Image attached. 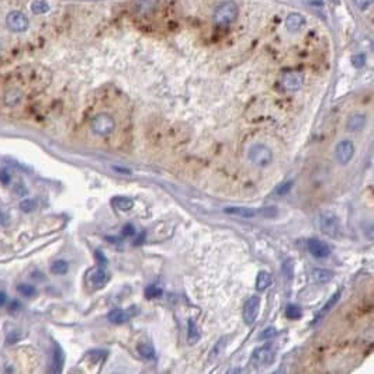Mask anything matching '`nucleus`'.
<instances>
[{
    "instance_id": "f3484780",
    "label": "nucleus",
    "mask_w": 374,
    "mask_h": 374,
    "mask_svg": "<svg viewBox=\"0 0 374 374\" xmlns=\"http://www.w3.org/2000/svg\"><path fill=\"white\" fill-rule=\"evenodd\" d=\"M224 211L226 214H229V215H237V217H241V218H252L256 214V211H253L248 207H226Z\"/></svg>"
},
{
    "instance_id": "c9c22d12",
    "label": "nucleus",
    "mask_w": 374,
    "mask_h": 374,
    "mask_svg": "<svg viewBox=\"0 0 374 374\" xmlns=\"http://www.w3.org/2000/svg\"><path fill=\"white\" fill-rule=\"evenodd\" d=\"M276 334H277L276 328H267L265 332H263V334L260 335V338H262V339H270L271 336H274Z\"/></svg>"
},
{
    "instance_id": "423d86ee",
    "label": "nucleus",
    "mask_w": 374,
    "mask_h": 374,
    "mask_svg": "<svg viewBox=\"0 0 374 374\" xmlns=\"http://www.w3.org/2000/svg\"><path fill=\"white\" fill-rule=\"evenodd\" d=\"M28 17L26 14L21 13V12H10V13L6 16V26L10 31L13 32H24L28 28Z\"/></svg>"
},
{
    "instance_id": "2eb2a0df",
    "label": "nucleus",
    "mask_w": 374,
    "mask_h": 374,
    "mask_svg": "<svg viewBox=\"0 0 374 374\" xmlns=\"http://www.w3.org/2000/svg\"><path fill=\"white\" fill-rule=\"evenodd\" d=\"M341 296H342V290H338V291H336L335 294H334V296L331 297V298H329V300H328V301H326V303L323 304V307H322V308H321V311H319V312L316 314L315 321H314V322H318V321H321V319H322L323 316L326 315V314H328L329 311H331V310H332V308H334V305H335V304L338 303V301H339V297H341Z\"/></svg>"
},
{
    "instance_id": "37998d69",
    "label": "nucleus",
    "mask_w": 374,
    "mask_h": 374,
    "mask_svg": "<svg viewBox=\"0 0 374 374\" xmlns=\"http://www.w3.org/2000/svg\"><path fill=\"white\" fill-rule=\"evenodd\" d=\"M114 170H117V172H121L123 174H129V170H127V169H123V168H120V166H114Z\"/></svg>"
},
{
    "instance_id": "58836bf2",
    "label": "nucleus",
    "mask_w": 374,
    "mask_h": 374,
    "mask_svg": "<svg viewBox=\"0 0 374 374\" xmlns=\"http://www.w3.org/2000/svg\"><path fill=\"white\" fill-rule=\"evenodd\" d=\"M13 334H14L13 336H12V335H9V338H7V342H9V343H16V342H17V341H19V339H20V336H21V335H20V334H19V332H17V331H14Z\"/></svg>"
},
{
    "instance_id": "72a5a7b5",
    "label": "nucleus",
    "mask_w": 374,
    "mask_h": 374,
    "mask_svg": "<svg viewBox=\"0 0 374 374\" xmlns=\"http://www.w3.org/2000/svg\"><path fill=\"white\" fill-rule=\"evenodd\" d=\"M21 310V304L19 300H12V303L9 304V314H17Z\"/></svg>"
},
{
    "instance_id": "f704fd0d",
    "label": "nucleus",
    "mask_w": 374,
    "mask_h": 374,
    "mask_svg": "<svg viewBox=\"0 0 374 374\" xmlns=\"http://www.w3.org/2000/svg\"><path fill=\"white\" fill-rule=\"evenodd\" d=\"M371 3H373V0H355V5L360 10H366L368 7L371 6Z\"/></svg>"
},
{
    "instance_id": "ddd939ff",
    "label": "nucleus",
    "mask_w": 374,
    "mask_h": 374,
    "mask_svg": "<svg viewBox=\"0 0 374 374\" xmlns=\"http://www.w3.org/2000/svg\"><path fill=\"white\" fill-rule=\"evenodd\" d=\"M129 318H131V314L128 311L121 310V308H114L109 312L107 315V319H109L111 323H116V325H121V323L128 322Z\"/></svg>"
},
{
    "instance_id": "393cba45",
    "label": "nucleus",
    "mask_w": 374,
    "mask_h": 374,
    "mask_svg": "<svg viewBox=\"0 0 374 374\" xmlns=\"http://www.w3.org/2000/svg\"><path fill=\"white\" fill-rule=\"evenodd\" d=\"M69 269V263L66 260H57L51 266V271L54 274H65Z\"/></svg>"
},
{
    "instance_id": "4468645a",
    "label": "nucleus",
    "mask_w": 374,
    "mask_h": 374,
    "mask_svg": "<svg viewBox=\"0 0 374 374\" xmlns=\"http://www.w3.org/2000/svg\"><path fill=\"white\" fill-rule=\"evenodd\" d=\"M65 361V355L62 348L59 346L58 343L54 345V355H52V371L54 373H61L62 371V366H64Z\"/></svg>"
},
{
    "instance_id": "bb28decb",
    "label": "nucleus",
    "mask_w": 374,
    "mask_h": 374,
    "mask_svg": "<svg viewBox=\"0 0 374 374\" xmlns=\"http://www.w3.org/2000/svg\"><path fill=\"white\" fill-rule=\"evenodd\" d=\"M286 316L289 318V319H298V318H301L303 316V311L301 308L298 307V305H287V308H286Z\"/></svg>"
},
{
    "instance_id": "f257e3e1",
    "label": "nucleus",
    "mask_w": 374,
    "mask_h": 374,
    "mask_svg": "<svg viewBox=\"0 0 374 374\" xmlns=\"http://www.w3.org/2000/svg\"><path fill=\"white\" fill-rule=\"evenodd\" d=\"M239 9L238 5L232 2V0H226L219 3L218 6L215 7V12H214V23L217 26L221 27H228L232 24L235 20L238 19Z\"/></svg>"
},
{
    "instance_id": "c03bdc74",
    "label": "nucleus",
    "mask_w": 374,
    "mask_h": 374,
    "mask_svg": "<svg viewBox=\"0 0 374 374\" xmlns=\"http://www.w3.org/2000/svg\"><path fill=\"white\" fill-rule=\"evenodd\" d=\"M334 2H335V3H339V0H334Z\"/></svg>"
},
{
    "instance_id": "6ab92c4d",
    "label": "nucleus",
    "mask_w": 374,
    "mask_h": 374,
    "mask_svg": "<svg viewBox=\"0 0 374 374\" xmlns=\"http://www.w3.org/2000/svg\"><path fill=\"white\" fill-rule=\"evenodd\" d=\"M312 278L316 283L326 284L332 280V271L326 270V269H314L312 270Z\"/></svg>"
},
{
    "instance_id": "0eeeda50",
    "label": "nucleus",
    "mask_w": 374,
    "mask_h": 374,
    "mask_svg": "<svg viewBox=\"0 0 374 374\" xmlns=\"http://www.w3.org/2000/svg\"><path fill=\"white\" fill-rule=\"evenodd\" d=\"M260 311V298L258 296H252L245 304H244V310H242V316L246 325H252L256 321Z\"/></svg>"
},
{
    "instance_id": "ea45409f",
    "label": "nucleus",
    "mask_w": 374,
    "mask_h": 374,
    "mask_svg": "<svg viewBox=\"0 0 374 374\" xmlns=\"http://www.w3.org/2000/svg\"><path fill=\"white\" fill-rule=\"evenodd\" d=\"M96 259L99 260V263H100V265H106V263H107V259L104 258L103 253H102L100 251H96Z\"/></svg>"
},
{
    "instance_id": "b1692460",
    "label": "nucleus",
    "mask_w": 374,
    "mask_h": 374,
    "mask_svg": "<svg viewBox=\"0 0 374 374\" xmlns=\"http://www.w3.org/2000/svg\"><path fill=\"white\" fill-rule=\"evenodd\" d=\"M31 10L35 14H45L50 12V5L44 0H35L31 5Z\"/></svg>"
},
{
    "instance_id": "7ed1b4c3",
    "label": "nucleus",
    "mask_w": 374,
    "mask_h": 374,
    "mask_svg": "<svg viewBox=\"0 0 374 374\" xmlns=\"http://www.w3.org/2000/svg\"><path fill=\"white\" fill-rule=\"evenodd\" d=\"M319 225L326 237L331 238H339L341 237V222L335 214L322 213L319 217Z\"/></svg>"
},
{
    "instance_id": "cd10ccee",
    "label": "nucleus",
    "mask_w": 374,
    "mask_h": 374,
    "mask_svg": "<svg viewBox=\"0 0 374 374\" xmlns=\"http://www.w3.org/2000/svg\"><path fill=\"white\" fill-rule=\"evenodd\" d=\"M17 291L20 294H23L24 297H32L37 294V290L34 286H30V284H19L17 286Z\"/></svg>"
},
{
    "instance_id": "473e14b6",
    "label": "nucleus",
    "mask_w": 374,
    "mask_h": 374,
    "mask_svg": "<svg viewBox=\"0 0 374 374\" xmlns=\"http://www.w3.org/2000/svg\"><path fill=\"white\" fill-rule=\"evenodd\" d=\"M352 64H353L355 68H361V66H364V64H366V55H363V54L355 55V57L352 58Z\"/></svg>"
},
{
    "instance_id": "c756f323",
    "label": "nucleus",
    "mask_w": 374,
    "mask_h": 374,
    "mask_svg": "<svg viewBox=\"0 0 374 374\" xmlns=\"http://www.w3.org/2000/svg\"><path fill=\"white\" fill-rule=\"evenodd\" d=\"M283 273L286 277H290V278L293 277V274H294V263H293V260H291V259L284 260Z\"/></svg>"
},
{
    "instance_id": "5701e85b",
    "label": "nucleus",
    "mask_w": 374,
    "mask_h": 374,
    "mask_svg": "<svg viewBox=\"0 0 374 374\" xmlns=\"http://www.w3.org/2000/svg\"><path fill=\"white\" fill-rule=\"evenodd\" d=\"M226 336H224V338H221L219 341H217V343L214 345V348L211 349V355H210V360H213V359H215V357H218L221 353H222V350L225 349L226 346Z\"/></svg>"
},
{
    "instance_id": "f8f14e48",
    "label": "nucleus",
    "mask_w": 374,
    "mask_h": 374,
    "mask_svg": "<svg viewBox=\"0 0 374 374\" xmlns=\"http://www.w3.org/2000/svg\"><path fill=\"white\" fill-rule=\"evenodd\" d=\"M305 26V19L300 13H291L286 19V27L291 32L300 31Z\"/></svg>"
},
{
    "instance_id": "c85d7f7f",
    "label": "nucleus",
    "mask_w": 374,
    "mask_h": 374,
    "mask_svg": "<svg viewBox=\"0 0 374 374\" xmlns=\"http://www.w3.org/2000/svg\"><path fill=\"white\" fill-rule=\"evenodd\" d=\"M162 289L158 286H149L148 289L145 290V297L147 298H159L162 297Z\"/></svg>"
},
{
    "instance_id": "7c9ffc66",
    "label": "nucleus",
    "mask_w": 374,
    "mask_h": 374,
    "mask_svg": "<svg viewBox=\"0 0 374 374\" xmlns=\"http://www.w3.org/2000/svg\"><path fill=\"white\" fill-rule=\"evenodd\" d=\"M34 208H35V201L34 200H24L20 203V210L24 213H31Z\"/></svg>"
},
{
    "instance_id": "e433bc0d",
    "label": "nucleus",
    "mask_w": 374,
    "mask_h": 374,
    "mask_svg": "<svg viewBox=\"0 0 374 374\" xmlns=\"http://www.w3.org/2000/svg\"><path fill=\"white\" fill-rule=\"evenodd\" d=\"M0 181H2L3 184H9V183L12 181V176H10V173H7L6 170H2V172H0Z\"/></svg>"
},
{
    "instance_id": "a211bd4d",
    "label": "nucleus",
    "mask_w": 374,
    "mask_h": 374,
    "mask_svg": "<svg viewBox=\"0 0 374 374\" xmlns=\"http://www.w3.org/2000/svg\"><path fill=\"white\" fill-rule=\"evenodd\" d=\"M364 124H366V116L355 114V116H352L349 118L346 127H348L349 131H360L364 127Z\"/></svg>"
},
{
    "instance_id": "a19ab883",
    "label": "nucleus",
    "mask_w": 374,
    "mask_h": 374,
    "mask_svg": "<svg viewBox=\"0 0 374 374\" xmlns=\"http://www.w3.org/2000/svg\"><path fill=\"white\" fill-rule=\"evenodd\" d=\"M134 232H135V231H134V226L132 225L124 226V233H125V235H134Z\"/></svg>"
},
{
    "instance_id": "aec40b11",
    "label": "nucleus",
    "mask_w": 374,
    "mask_h": 374,
    "mask_svg": "<svg viewBox=\"0 0 374 374\" xmlns=\"http://www.w3.org/2000/svg\"><path fill=\"white\" fill-rule=\"evenodd\" d=\"M187 341L190 343H196L200 341V332L193 319H189L187 322Z\"/></svg>"
},
{
    "instance_id": "9b49d317",
    "label": "nucleus",
    "mask_w": 374,
    "mask_h": 374,
    "mask_svg": "<svg viewBox=\"0 0 374 374\" xmlns=\"http://www.w3.org/2000/svg\"><path fill=\"white\" fill-rule=\"evenodd\" d=\"M110 274L106 270H103L102 267H97L95 270L89 271L87 274V283L90 284L93 289H103L106 284L109 283Z\"/></svg>"
},
{
    "instance_id": "4c0bfd02",
    "label": "nucleus",
    "mask_w": 374,
    "mask_h": 374,
    "mask_svg": "<svg viewBox=\"0 0 374 374\" xmlns=\"http://www.w3.org/2000/svg\"><path fill=\"white\" fill-rule=\"evenodd\" d=\"M276 208H271V207H267L265 210H262V214L266 215V217H273V215H276Z\"/></svg>"
},
{
    "instance_id": "9d476101",
    "label": "nucleus",
    "mask_w": 374,
    "mask_h": 374,
    "mask_svg": "<svg viewBox=\"0 0 374 374\" xmlns=\"http://www.w3.org/2000/svg\"><path fill=\"white\" fill-rule=\"evenodd\" d=\"M307 249H308V252H310L312 256L319 259L328 258L329 255H331V246L326 242L319 241V239L316 238H311L307 241Z\"/></svg>"
},
{
    "instance_id": "4be33fe9",
    "label": "nucleus",
    "mask_w": 374,
    "mask_h": 374,
    "mask_svg": "<svg viewBox=\"0 0 374 374\" xmlns=\"http://www.w3.org/2000/svg\"><path fill=\"white\" fill-rule=\"evenodd\" d=\"M271 284V276L267 271H259L258 277H256V289L259 291L266 290Z\"/></svg>"
},
{
    "instance_id": "f03ea898",
    "label": "nucleus",
    "mask_w": 374,
    "mask_h": 374,
    "mask_svg": "<svg viewBox=\"0 0 374 374\" xmlns=\"http://www.w3.org/2000/svg\"><path fill=\"white\" fill-rule=\"evenodd\" d=\"M276 359V350L270 345H265L260 348L255 349L253 355H252V364L255 367H267Z\"/></svg>"
},
{
    "instance_id": "1a4fd4ad",
    "label": "nucleus",
    "mask_w": 374,
    "mask_h": 374,
    "mask_svg": "<svg viewBox=\"0 0 374 374\" xmlns=\"http://www.w3.org/2000/svg\"><path fill=\"white\" fill-rule=\"evenodd\" d=\"M282 83L286 90L296 91L298 90L304 83V75L298 71H289L286 72L282 79Z\"/></svg>"
},
{
    "instance_id": "20e7f679",
    "label": "nucleus",
    "mask_w": 374,
    "mask_h": 374,
    "mask_svg": "<svg viewBox=\"0 0 374 374\" xmlns=\"http://www.w3.org/2000/svg\"><path fill=\"white\" fill-rule=\"evenodd\" d=\"M248 158H249V161L253 165L260 166V168H265L267 165H270L271 159H273V154H271V151L267 147L258 144V145H253L249 149Z\"/></svg>"
},
{
    "instance_id": "79ce46f5",
    "label": "nucleus",
    "mask_w": 374,
    "mask_h": 374,
    "mask_svg": "<svg viewBox=\"0 0 374 374\" xmlns=\"http://www.w3.org/2000/svg\"><path fill=\"white\" fill-rule=\"evenodd\" d=\"M7 301V296L5 291H0V307H3Z\"/></svg>"
},
{
    "instance_id": "a878e982",
    "label": "nucleus",
    "mask_w": 374,
    "mask_h": 374,
    "mask_svg": "<svg viewBox=\"0 0 374 374\" xmlns=\"http://www.w3.org/2000/svg\"><path fill=\"white\" fill-rule=\"evenodd\" d=\"M23 99V93L17 89H12V90L7 91L6 95V103L9 106H14V104H17Z\"/></svg>"
},
{
    "instance_id": "39448f33",
    "label": "nucleus",
    "mask_w": 374,
    "mask_h": 374,
    "mask_svg": "<svg viewBox=\"0 0 374 374\" xmlns=\"http://www.w3.org/2000/svg\"><path fill=\"white\" fill-rule=\"evenodd\" d=\"M114 128H116V121L109 114H99L91 120V131L96 135H109L114 131Z\"/></svg>"
},
{
    "instance_id": "dca6fc26",
    "label": "nucleus",
    "mask_w": 374,
    "mask_h": 374,
    "mask_svg": "<svg viewBox=\"0 0 374 374\" xmlns=\"http://www.w3.org/2000/svg\"><path fill=\"white\" fill-rule=\"evenodd\" d=\"M111 204L120 211H129L134 207V200L131 197H125V196H117V197L111 199Z\"/></svg>"
},
{
    "instance_id": "6e6552de",
    "label": "nucleus",
    "mask_w": 374,
    "mask_h": 374,
    "mask_svg": "<svg viewBox=\"0 0 374 374\" xmlns=\"http://www.w3.org/2000/svg\"><path fill=\"white\" fill-rule=\"evenodd\" d=\"M355 155V145L353 142L349 139H343V141L338 142L335 148V156L339 163L346 165L352 161V158Z\"/></svg>"
},
{
    "instance_id": "2f4dec72",
    "label": "nucleus",
    "mask_w": 374,
    "mask_h": 374,
    "mask_svg": "<svg viewBox=\"0 0 374 374\" xmlns=\"http://www.w3.org/2000/svg\"><path fill=\"white\" fill-rule=\"evenodd\" d=\"M293 187V181H286V183H282L280 186L276 189V193L278 194V196H284L286 193H289L290 192V189Z\"/></svg>"
},
{
    "instance_id": "412c9836",
    "label": "nucleus",
    "mask_w": 374,
    "mask_h": 374,
    "mask_svg": "<svg viewBox=\"0 0 374 374\" xmlns=\"http://www.w3.org/2000/svg\"><path fill=\"white\" fill-rule=\"evenodd\" d=\"M136 350H138V353L144 357V359H154L155 357V349L154 346L151 345V343L147 342H141L138 346H136Z\"/></svg>"
}]
</instances>
